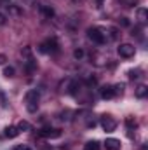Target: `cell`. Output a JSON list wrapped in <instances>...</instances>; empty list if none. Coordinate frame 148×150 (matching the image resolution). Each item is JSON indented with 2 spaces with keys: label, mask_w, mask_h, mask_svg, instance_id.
Here are the masks:
<instances>
[{
  "label": "cell",
  "mask_w": 148,
  "mask_h": 150,
  "mask_svg": "<svg viewBox=\"0 0 148 150\" xmlns=\"http://www.w3.org/2000/svg\"><path fill=\"white\" fill-rule=\"evenodd\" d=\"M38 100H40V93H38L37 89H32V91H28V93H26L25 101H26V108H28V112H30V113L37 112Z\"/></svg>",
  "instance_id": "6da1fadb"
},
{
  "label": "cell",
  "mask_w": 148,
  "mask_h": 150,
  "mask_svg": "<svg viewBox=\"0 0 148 150\" xmlns=\"http://www.w3.org/2000/svg\"><path fill=\"white\" fill-rule=\"evenodd\" d=\"M38 51H40L42 54H47V52H58V51H59V42H58V38L56 37L47 38V40L38 47Z\"/></svg>",
  "instance_id": "7a4b0ae2"
},
{
  "label": "cell",
  "mask_w": 148,
  "mask_h": 150,
  "mask_svg": "<svg viewBox=\"0 0 148 150\" xmlns=\"http://www.w3.org/2000/svg\"><path fill=\"white\" fill-rule=\"evenodd\" d=\"M87 37L91 38L94 44H98V45H101V44L106 42V35H105L103 30H99V28H89V30H87Z\"/></svg>",
  "instance_id": "3957f363"
},
{
  "label": "cell",
  "mask_w": 148,
  "mask_h": 150,
  "mask_svg": "<svg viewBox=\"0 0 148 150\" xmlns=\"http://www.w3.org/2000/svg\"><path fill=\"white\" fill-rule=\"evenodd\" d=\"M101 127H103L106 133H111V131H115V127H117V120H115L111 115H103V117H101Z\"/></svg>",
  "instance_id": "277c9868"
},
{
  "label": "cell",
  "mask_w": 148,
  "mask_h": 150,
  "mask_svg": "<svg viewBox=\"0 0 148 150\" xmlns=\"http://www.w3.org/2000/svg\"><path fill=\"white\" fill-rule=\"evenodd\" d=\"M38 136H42V138H59L61 136V131L59 129H56V127H42L40 131H38Z\"/></svg>",
  "instance_id": "5b68a950"
},
{
  "label": "cell",
  "mask_w": 148,
  "mask_h": 150,
  "mask_svg": "<svg viewBox=\"0 0 148 150\" xmlns=\"http://www.w3.org/2000/svg\"><path fill=\"white\" fill-rule=\"evenodd\" d=\"M117 51H118V54H120L122 58H131V56H134V52H136V49H134L132 44H120Z\"/></svg>",
  "instance_id": "8992f818"
},
{
  "label": "cell",
  "mask_w": 148,
  "mask_h": 150,
  "mask_svg": "<svg viewBox=\"0 0 148 150\" xmlns=\"http://www.w3.org/2000/svg\"><path fill=\"white\" fill-rule=\"evenodd\" d=\"M99 94H101V98H103V100H111V98H115L113 86H103V87H101V91H99Z\"/></svg>",
  "instance_id": "52a82bcc"
},
{
  "label": "cell",
  "mask_w": 148,
  "mask_h": 150,
  "mask_svg": "<svg viewBox=\"0 0 148 150\" xmlns=\"http://www.w3.org/2000/svg\"><path fill=\"white\" fill-rule=\"evenodd\" d=\"M105 147H106V150H120V140H117V138H106Z\"/></svg>",
  "instance_id": "ba28073f"
},
{
  "label": "cell",
  "mask_w": 148,
  "mask_h": 150,
  "mask_svg": "<svg viewBox=\"0 0 148 150\" xmlns=\"http://www.w3.org/2000/svg\"><path fill=\"white\" fill-rule=\"evenodd\" d=\"M18 134H19V129L14 127V126H9V127L4 129V136H5V138H16Z\"/></svg>",
  "instance_id": "9c48e42d"
},
{
  "label": "cell",
  "mask_w": 148,
  "mask_h": 150,
  "mask_svg": "<svg viewBox=\"0 0 148 150\" xmlns=\"http://www.w3.org/2000/svg\"><path fill=\"white\" fill-rule=\"evenodd\" d=\"M25 70H26V74H33L37 70V61L33 58H28L26 59V65H25Z\"/></svg>",
  "instance_id": "30bf717a"
},
{
  "label": "cell",
  "mask_w": 148,
  "mask_h": 150,
  "mask_svg": "<svg viewBox=\"0 0 148 150\" xmlns=\"http://www.w3.org/2000/svg\"><path fill=\"white\" fill-rule=\"evenodd\" d=\"M147 94H148V87L145 84H140V86L136 87V96H138V98H145Z\"/></svg>",
  "instance_id": "8fae6325"
},
{
  "label": "cell",
  "mask_w": 148,
  "mask_h": 150,
  "mask_svg": "<svg viewBox=\"0 0 148 150\" xmlns=\"http://www.w3.org/2000/svg\"><path fill=\"white\" fill-rule=\"evenodd\" d=\"M138 19H140V23H147L148 11L145 9V7H140V9H138Z\"/></svg>",
  "instance_id": "7c38bea8"
},
{
  "label": "cell",
  "mask_w": 148,
  "mask_h": 150,
  "mask_svg": "<svg viewBox=\"0 0 148 150\" xmlns=\"http://www.w3.org/2000/svg\"><path fill=\"white\" fill-rule=\"evenodd\" d=\"M40 11H42V14H44L45 18H52V16H54V9L49 7V5H40Z\"/></svg>",
  "instance_id": "4fadbf2b"
},
{
  "label": "cell",
  "mask_w": 148,
  "mask_h": 150,
  "mask_svg": "<svg viewBox=\"0 0 148 150\" xmlns=\"http://www.w3.org/2000/svg\"><path fill=\"white\" fill-rule=\"evenodd\" d=\"M84 150H99V143H98L96 140H92V142H87V143L84 145Z\"/></svg>",
  "instance_id": "5bb4252c"
},
{
  "label": "cell",
  "mask_w": 148,
  "mask_h": 150,
  "mask_svg": "<svg viewBox=\"0 0 148 150\" xmlns=\"http://www.w3.org/2000/svg\"><path fill=\"white\" fill-rule=\"evenodd\" d=\"M18 129H19V131H30V129H32V124H30L28 120H21V122L18 124Z\"/></svg>",
  "instance_id": "9a60e30c"
},
{
  "label": "cell",
  "mask_w": 148,
  "mask_h": 150,
  "mask_svg": "<svg viewBox=\"0 0 148 150\" xmlns=\"http://www.w3.org/2000/svg\"><path fill=\"white\" fill-rule=\"evenodd\" d=\"M32 52H33V49L30 47V45H26V47H23V51H21V54L28 59V58H32Z\"/></svg>",
  "instance_id": "2e32d148"
},
{
  "label": "cell",
  "mask_w": 148,
  "mask_h": 150,
  "mask_svg": "<svg viewBox=\"0 0 148 150\" xmlns=\"http://www.w3.org/2000/svg\"><path fill=\"white\" fill-rule=\"evenodd\" d=\"M4 77L12 79V77H14V68H12V67H5V68H4Z\"/></svg>",
  "instance_id": "e0dca14e"
},
{
  "label": "cell",
  "mask_w": 148,
  "mask_h": 150,
  "mask_svg": "<svg viewBox=\"0 0 148 150\" xmlns=\"http://www.w3.org/2000/svg\"><path fill=\"white\" fill-rule=\"evenodd\" d=\"M124 89H125V84H117V86H113L115 96H117V94H122V93H124Z\"/></svg>",
  "instance_id": "ac0fdd59"
},
{
  "label": "cell",
  "mask_w": 148,
  "mask_h": 150,
  "mask_svg": "<svg viewBox=\"0 0 148 150\" xmlns=\"http://www.w3.org/2000/svg\"><path fill=\"white\" fill-rule=\"evenodd\" d=\"M125 124H127V127H129V129H132V127H136V126H138V124H136V120H132L131 117H127V119H125Z\"/></svg>",
  "instance_id": "d6986e66"
},
{
  "label": "cell",
  "mask_w": 148,
  "mask_h": 150,
  "mask_svg": "<svg viewBox=\"0 0 148 150\" xmlns=\"http://www.w3.org/2000/svg\"><path fill=\"white\" fill-rule=\"evenodd\" d=\"M73 56H75V59H82V58H84V51H82V49H75Z\"/></svg>",
  "instance_id": "ffe728a7"
},
{
  "label": "cell",
  "mask_w": 148,
  "mask_h": 150,
  "mask_svg": "<svg viewBox=\"0 0 148 150\" xmlns=\"http://www.w3.org/2000/svg\"><path fill=\"white\" fill-rule=\"evenodd\" d=\"M140 77V70H129V79H138Z\"/></svg>",
  "instance_id": "44dd1931"
},
{
  "label": "cell",
  "mask_w": 148,
  "mask_h": 150,
  "mask_svg": "<svg viewBox=\"0 0 148 150\" xmlns=\"http://www.w3.org/2000/svg\"><path fill=\"white\" fill-rule=\"evenodd\" d=\"M14 150H33V149H32L30 145H18Z\"/></svg>",
  "instance_id": "7402d4cb"
},
{
  "label": "cell",
  "mask_w": 148,
  "mask_h": 150,
  "mask_svg": "<svg viewBox=\"0 0 148 150\" xmlns=\"http://www.w3.org/2000/svg\"><path fill=\"white\" fill-rule=\"evenodd\" d=\"M120 25H122V26H129L131 23H129V19H127V18H120Z\"/></svg>",
  "instance_id": "603a6c76"
},
{
  "label": "cell",
  "mask_w": 148,
  "mask_h": 150,
  "mask_svg": "<svg viewBox=\"0 0 148 150\" xmlns=\"http://www.w3.org/2000/svg\"><path fill=\"white\" fill-rule=\"evenodd\" d=\"M5 21H7V18H5V16L0 12V26H2V25H5Z\"/></svg>",
  "instance_id": "cb8c5ba5"
},
{
  "label": "cell",
  "mask_w": 148,
  "mask_h": 150,
  "mask_svg": "<svg viewBox=\"0 0 148 150\" xmlns=\"http://www.w3.org/2000/svg\"><path fill=\"white\" fill-rule=\"evenodd\" d=\"M4 61H5V56H4V54H0V65H4Z\"/></svg>",
  "instance_id": "d4e9b609"
},
{
  "label": "cell",
  "mask_w": 148,
  "mask_h": 150,
  "mask_svg": "<svg viewBox=\"0 0 148 150\" xmlns=\"http://www.w3.org/2000/svg\"><path fill=\"white\" fill-rule=\"evenodd\" d=\"M96 4H98V5H103V0H96Z\"/></svg>",
  "instance_id": "484cf974"
},
{
  "label": "cell",
  "mask_w": 148,
  "mask_h": 150,
  "mask_svg": "<svg viewBox=\"0 0 148 150\" xmlns=\"http://www.w3.org/2000/svg\"><path fill=\"white\" fill-rule=\"evenodd\" d=\"M42 150H52V149H47V147H44V149H42Z\"/></svg>",
  "instance_id": "4316f807"
},
{
  "label": "cell",
  "mask_w": 148,
  "mask_h": 150,
  "mask_svg": "<svg viewBox=\"0 0 148 150\" xmlns=\"http://www.w3.org/2000/svg\"><path fill=\"white\" fill-rule=\"evenodd\" d=\"M5 2H9V0H5Z\"/></svg>",
  "instance_id": "83f0119b"
}]
</instances>
